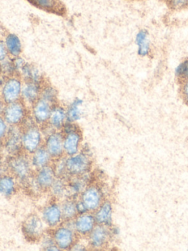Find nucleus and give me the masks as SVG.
Listing matches in <instances>:
<instances>
[{
	"mask_svg": "<svg viewBox=\"0 0 188 251\" xmlns=\"http://www.w3.org/2000/svg\"><path fill=\"white\" fill-rule=\"evenodd\" d=\"M5 163L9 173L13 175L22 186H26L33 176L35 170L31 164L30 156L24 152L7 156Z\"/></svg>",
	"mask_w": 188,
	"mask_h": 251,
	"instance_id": "f257e3e1",
	"label": "nucleus"
},
{
	"mask_svg": "<svg viewBox=\"0 0 188 251\" xmlns=\"http://www.w3.org/2000/svg\"><path fill=\"white\" fill-rule=\"evenodd\" d=\"M22 127V142L23 152L30 155L38 148L44 146V134L42 128L35 124L31 116Z\"/></svg>",
	"mask_w": 188,
	"mask_h": 251,
	"instance_id": "f03ea898",
	"label": "nucleus"
},
{
	"mask_svg": "<svg viewBox=\"0 0 188 251\" xmlns=\"http://www.w3.org/2000/svg\"><path fill=\"white\" fill-rule=\"evenodd\" d=\"M56 178L57 175L51 164L35 170L33 176L25 187L31 191L32 193L48 192Z\"/></svg>",
	"mask_w": 188,
	"mask_h": 251,
	"instance_id": "7ed1b4c3",
	"label": "nucleus"
},
{
	"mask_svg": "<svg viewBox=\"0 0 188 251\" xmlns=\"http://www.w3.org/2000/svg\"><path fill=\"white\" fill-rule=\"evenodd\" d=\"M66 164L68 178L79 177L91 173L93 167L91 154L82 151L75 155L66 156Z\"/></svg>",
	"mask_w": 188,
	"mask_h": 251,
	"instance_id": "20e7f679",
	"label": "nucleus"
},
{
	"mask_svg": "<svg viewBox=\"0 0 188 251\" xmlns=\"http://www.w3.org/2000/svg\"><path fill=\"white\" fill-rule=\"evenodd\" d=\"M50 232L60 251H70L79 238L72 221L63 222L60 226L50 230Z\"/></svg>",
	"mask_w": 188,
	"mask_h": 251,
	"instance_id": "39448f33",
	"label": "nucleus"
},
{
	"mask_svg": "<svg viewBox=\"0 0 188 251\" xmlns=\"http://www.w3.org/2000/svg\"><path fill=\"white\" fill-rule=\"evenodd\" d=\"M22 79L19 75L0 77V98L4 103H12L20 100L22 97Z\"/></svg>",
	"mask_w": 188,
	"mask_h": 251,
	"instance_id": "423d86ee",
	"label": "nucleus"
},
{
	"mask_svg": "<svg viewBox=\"0 0 188 251\" xmlns=\"http://www.w3.org/2000/svg\"><path fill=\"white\" fill-rule=\"evenodd\" d=\"M47 228L41 215L35 213L28 215L22 225V233L26 240L29 242H39L41 238L47 231Z\"/></svg>",
	"mask_w": 188,
	"mask_h": 251,
	"instance_id": "0eeeda50",
	"label": "nucleus"
},
{
	"mask_svg": "<svg viewBox=\"0 0 188 251\" xmlns=\"http://www.w3.org/2000/svg\"><path fill=\"white\" fill-rule=\"evenodd\" d=\"M30 116V110L27 105L20 100L12 103L7 104L3 113V118L10 126L21 127Z\"/></svg>",
	"mask_w": 188,
	"mask_h": 251,
	"instance_id": "6e6552de",
	"label": "nucleus"
},
{
	"mask_svg": "<svg viewBox=\"0 0 188 251\" xmlns=\"http://www.w3.org/2000/svg\"><path fill=\"white\" fill-rule=\"evenodd\" d=\"M41 217L45 223L47 229H54L64 222L62 213L60 202L52 199V201L46 204L41 211Z\"/></svg>",
	"mask_w": 188,
	"mask_h": 251,
	"instance_id": "1a4fd4ad",
	"label": "nucleus"
},
{
	"mask_svg": "<svg viewBox=\"0 0 188 251\" xmlns=\"http://www.w3.org/2000/svg\"><path fill=\"white\" fill-rule=\"evenodd\" d=\"M78 198L85 204L88 212L92 213L96 211L105 201L102 189L94 183H90Z\"/></svg>",
	"mask_w": 188,
	"mask_h": 251,
	"instance_id": "9d476101",
	"label": "nucleus"
},
{
	"mask_svg": "<svg viewBox=\"0 0 188 251\" xmlns=\"http://www.w3.org/2000/svg\"><path fill=\"white\" fill-rule=\"evenodd\" d=\"M63 138L64 134L60 130H51L45 135L44 147L48 151L53 160H57L65 156Z\"/></svg>",
	"mask_w": 188,
	"mask_h": 251,
	"instance_id": "9b49d317",
	"label": "nucleus"
},
{
	"mask_svg": "<svg viewBox=\"0 0 188 251\" xmlns=\"http://www.w3.org/2000/svg\"><path fill=\"white\" fill-rule=\"evenodd\" d=\"M111 236L110 227L96 225L86 239L90 249L101 250L107 246Z\"/></svg>",
	"mask_w": 188,
	"mask_h": 251,
	"instance_id": "f8f14e48",
	"label": "nucleus"
},
{
	"mask_svg": "<svg viewBox=\"0 0 188 251\" xmlns=\"http://www.w3.org/2000/svg\"><path fill=\"white\" fill-rule=\"evenodd\" d=\"M4 152L7 156L23 152L22 142V127L10 126L7 136L3 141Z\"/></svg>",
	"mask_w": 188,
	"mask_h": 251,
	"instance_id": "ddd939ff",
	"label": "nucleus"
},
{
	"mask_svg": "<svg viewBox=\"0 0 188 251\" xmlns=\"http://www.w3.org/2000/svg\"><path fill=\"white\" fill-rule=\"evenodd\" d=\"M53 105L45 100L40 98L30 107V116L35 124L41 127L47 126Z\"/></svg>",
	"mask_w": 188,
	"mask_h": 251,
	"instance_id": "4468645a",
	"label": "nucleus"
},
{
	"mask_svg": "<svg viewBox=\"0 0 188 251\" xmlns=\"http://www.w3.org/2000/svg\"><path fill=\"white\" fill-rule=\"evenodd\" d=\"M72 223L78 236L85 239L88 237V235L97 225L94 213L92 212L78 214Z\"/></svg>",
	"mask_w": 188,
	"mask_h": 251,
	"instance_id": "2eb2a0df",
	"label": "nucleus"
},
{
	"mask_svg": "<svg viewBox=\"0 0 188 251\" xmlns=\"http://www.w3.org/2000/svg\"><path fill=\"white\" fill-rule=\"evenodd\" d=\"M63 148L66 156H70L80 152L82 148V134L80 128L64 133Z\"/></svg>",
	"mask_w": 188,
	"mask_h": 251,
	"instance_id": "dca6fc26",
	"label": "nucleus"
},
{
	"mask_svg": "<svg viewBox=\"0 0 188 251\" xmlns=\"http://www.w3.org/2000/svg\"><path fill=\"white\" fill-rule=\"evenodd\" d=\"M92 175L91 173H87L79 177H71L68 178L67 198L77 199L80 196L85 188L91 183Z\"/></svg>",
	"mask_w": 188,
	"mask_h": 251,
	"instance_id": "f3484780",
	"label": "nucleus"
},
{
	"mask_svg": "<svg viewBox=\"0 0 188 251\" xmlns=\"http://www.w3.org/2000/svg\"><path fill=\"white\" fill-rule=\"evenodd\" d=\"M42 85L41 83L29 81L24 82L23 83L21 100L28 107L32 106L35 102H37L41 98Z\"/></svg>",
	"mask_w": 188,
	"mask_h": 251,
	"instance_id": "a211bd4d",
	"label": "nucleus"
},
{
	"mask_svg": "<svg viewBox=\"0 0 188 251\" xmlns=\"http://www.w3.org/2000/svg\"><path fill=\"white\" fill-rule=\"evenodd\" d=\"M66 122L67 117L66 108L57 103L53 105L47 126L53 130L61 131Z\"/></svg>",
	"mask_w": 188,
	"mask_h": 251,
	"instance_id": "6ab92c4d",
	"label": "nucleus"
},
{
	"mask_svg": "<svg viewBox=\"0 0 188 251\" xmlns=\"http://www.w3.org/2000/svg\"><path fill=\"white\" fill-rule=\"evenodd\" d=\"M19 183L16 177L7 173L0 176V195L6 198L14 196L19 189Z\"/></svg>",
	"mask_w": 188,
	"mask_h": 251,
	"instance_id": "aec40b11",
	"label": "nucleus"
},
{
	"mask_svg": "<svg viewBox=\"0 0 188 251\" xmlns=\"http://www.w3.org/2000/svg\"><path fill=\"white\" fill-rule=\"evenodd\" d=\"M34 6L48 13L63 15L66 13V8L60 0H26Z\"/></svg>",
	"mask_w": 188,
	"mask_h": 251,
	"instance_id": "412c9836",
	"label": "nucleus"
},
{
	"mask_svg": "<svg viewBox=\"0 0 188 251\" xmlns=\"http://www.w3.org/2000/svg\"><path fill=\"white\" fill-rule=\"evenodd\" d=\"M97 225L111 227L113 223V205L110 201L105 200L98 209L94 212Z\"/></svg>",
	"mask_w": 188,
	"mask_h": 251,
	"instance_id": "4be33fe9",
	"label": "nucleus"
},
{
	"mask_svg": "<svg viewBox=\"0 0 188 251\" xmlns=\"http://www.w3.org/2000/svg\"><path fill=\"white\" fill-rule=\"evenodd\" d=\"M29 156H30L31 164L35 170L50 165L54 161L44 146L38 148Z\"/></svg>",
	"mask_w": 188,
	"mask_h": 251,
	"instance_id": "5701e85b",
	"label": "nucleus"
},
{
	"mask_svg": "<svg viewBox=\"0 0 188 251\" xmlns=\"http://www.w3.org/2000/svg\"><path fill=\"white\" fill-rule=\"evenodd\" d=\"M19 76L24 82H34L41 84L44 83V78L38 69L27 63H25L19 72Z\"/></svg>",
	"mask_w": 188,
	"mask_h": 251,
	"instance_id": "b1692460",
	"label": "nucleus"
},
{
	"mask_svg": "<svg viewBox=\"0 0 188 251\" xmlns=\"http://www.w3.org/2000/svg\"><path fill=\"white\" fill-rule=\"evenodd\" d=\"M48 192H49L52 199L56 201H62L67 198L68 179L57 177Z\"/></svg>",
	"mask_w": 188,
	"mask_h": 251,
	"instance_id": "393cba45",
	"label": "nucleus"
},
{
	"mask_svg": "<svg viewBox=\"0 0 188 251\" xmlns=\"http://www.w3.org/2000/svg\"><path fill=\"white\" fill-rule=\"evenodd\" d=\"M76 200L71 198H66L60 201V206L64 222L73 221L78 215Z\"/></svg>",
	"mask_w": 188,
	"mask_h": 251,
	"instance_id": "a878e982",
	"label": "nucleus"
},
{
	"mask_svg": "<svg viewBox=\"0 0 188 251\" xmlns=\"http://www.w3.org/2000/svg\"><path fill=\"white\" fill-rule=\"evenodd\" d=\"M84 101L80 98H75L71 103L68 105L66 109V117L67 122L75 123L81 120L82 117V106Z\"/></svg>",
	"mask_w": 188,
	"mask_h": 251,
	"instance_id": "bb28decb",
	"label": "nucleus"
},
{
	"mask_svg": "<svg viewBox=\"0 0 188 251\" xmlns=\"http://www.w3.org/2000/svg\"><path fill=\"white\" fill-rule=\"evenodd\" d=\"M135 44L138 46V54L141 57H145L151 50L148 33L146 30H139L135 36Z\"/></svg>",
	"mask_w": 188,
	"mask_h": 251,
	"instance_id": "cd10ccee",
	"label": "nucleus"
},
{
	"mask_svg": "<svg viewBox=\"0 0 188 251\" xmlns=\"http://www.w3.org/2000/svg\"><path fill=\"white\" fill-rule=\"evenodd\" d=\"M6 48L10 56L13 58L19 57L22 53V43L20 39L16 35L10 33L5 38Z\"/></svg>",
	"mask_w": 188,
	"mask_h": 251,
	"instance_id": "c85d7f7f",
	"label": "nucleus"
},
{
	"mask_svg": "<svg viewBox=\"0 0 188 251\" xmlns=\"http://www.w3.org/2000/svg\"><path fill=\"white\" fill-rule=\"evenodd\" d=\"M0 75L1 77H11V76L19 75L13 62V59L6 58L0 62Z\"/></svg>",
	"mask_w": 188,
	"mask_h": 251,
	"instance_id": "c756f323",
	"label": "nucleus"
},
{
	"mask_svg": "<svg viewBox=\"0 0 188 251\" xmlns=\"http://www.w3.org/2000/svg\"><path fill=\"white\" fill-rule=\"evenodd\" d=\"M41 98L45 100L52 105L57 104V92L54 87L48 84L43 83L41 88Z\"/></svg>",
	"mask_w": 188,
	"mask_h": 251,
	"instance_id": "7c9ffc66",
	"label": "nucleus"
},
{
	"mask_svg": "<svg viewBox=\"0 0 188 251\" xmlns=\"http://www.w3.org/2000/svg\"><path fill=\"white\" fill-rule=\"evenodd\" d=\"M39 242H41V248L44 251H60L58 247L57 246L55 242H54V239H53L52 236H51V232L48 231V230L44 233V236L41 238Z\"/></svg>",
	"mask_w": 188,
	"mask_h": 251,
	"instance_id": "2f4dec72",
	"label": "nucleus"
},
{
	"mask_svg": "<svg viewBox=\"0 0 188 251\" xmlns=\"http://www.w3.org/2000/svg\"><path fill=\"white\" fill-rule=\"evenodd\" d=\"M54 167V171H55L57 177H63V178L68 179L67 170H66V155L58 158L57 160H54L52 163Z\"/></svg>",
	"mask_w": 188,
	"mask_h": 251,
	"instance_id": "473e14b6",
	"label": "nucleus"
},
{
	"mask_svg": "<svg viewBox=\"0 0 188 251\" xmlns=\"http://www.w3.org/2000/svg\"><path fill=\"white\" fill-rule=\"evenodd\" d=\"M176 77H183L188 80V60L181 62L175 69Z\"/></svg>",
	"mask_w": 188,
	"mask_h": 251,
	"instance_id": "72a5a7b5",
	"label": "nucleus"
},
{
	"mask_svg": "<svg viewBox=\"0 0 188 251\" xmlns=\"http://www.w3.org/2000/svg\"><path fill=\"white\" fill-rule=\"evenodd\" d=\"M10 126L3 117H0V142H3L8 133Z\"/></svg>",
	"mask_w": 188,
	"mask_h": 251,
	"instance_id": "f704fd0d",
	"label": "nucleus"
},
{
	"mask_svg": "<svg viewBox=\"0 0 188 251\" xmlns=\"http://www.w3.org/2000/svg\"><path fill=\"white\" fill-rule=\"evenodd\" d=\"M168 2L173 9H182L188 7V0H168Z\"/></svg>",
	"mask_w": 188,
	"mask_h": 251,
	"instance_id": "c9c22d12",
	"label": "nucleus"
},
{
	"mask_svg": "<svg viewBox=\"0 0 188 251\" xmlns=\"http://www.w3.org/2000/svg\"><path fill=\"white\" fill-rule=\"evenodd\" d=\"M90 249L89 246H88V242H82L80 239V237L78 238L77 240L74 242L73 246L70 248V251H87V250Z\"/></svg>",
	"mask_w": 188,
	"mask_h": 251,
	"instance_id": "e433bc0d",
	"label": "nucleus"
},
{
	"mask_svg": "<svg viewBox=\"0 0 188 251\" xmlns=\"http://www.w3.org/2000/svg\"><path fill=\"white\" fill-rule=\"evenodd\" d=\"M8 55L5 44L2 40H0V62L8 58Z\"/></svg>",
	"mask_w": 188,
	"mask_h": 251,
	"instance_id": "4c0bfd02",
	"label": "nucleus"
},
{
	"mask_svg": "<svg viewBox=\"0 0 188 251\" xmlns=\"http://www.w3.org/2000/svg\"><path fill=\"white\" fill-rule=\"evenodd\" d=\"M76 210H77L78 214H84V213L88 212L87 210L86 206L85 204L82 202V201L80 199L77 198L76 200Z\"/></svg>",
	"mask_w": 188,
	"mask_h": 251,
	"instance_id": "58836bf2",
	"label": "nucleus"
},
{
	"mask_svg": "<svg viewBox=\"0 0 188 251\" xmlns=\"http://www.w3.org/2000/svg\"><path fill=\"white\" fill-rule=\"evenodd\" d=\"M183 96L185 101L188 103V80L184 85L183 87Z\"/></svg>",
	"mask_w": 188,
	"mask_h": 251,
	"instance_id": "ea45409f",
	"label": "nucleus"
},
{
	"mask_svg": "<svg viewBox=\"0 0 188 251\" xmlns=\"http://www.w3.org/2000/svg\"><path fill=\"white\" fill-rule=\"evenodd\" d=\"M5 106L6 104L4 103V101L0 98V117H2Z\"/></svg>",
	"mask_w": 188,
	"mask_h": 251,
	"instance_id": "a19ab883",
	"label": "nucleus"
},
{
	"mask_svg": "<svg viewBox=\"0 0 188 251\" xmlns=\"http://www.w3.org/2000/svg\"><path fill=\"white\" fill-rule=\"evenodd\" d=\"M0 77H1V75H0Z\"/></svg>",
	"mask_w": 188,
	"mask_h": 251,
	"instance_id": "79ce46f5",
	"label": "nucleus"
}]
</instances>
